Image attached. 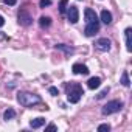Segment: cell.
<instances>
[{"instance_id": "1", "label": "cell", "mask_w": 132, "mask_h": 132, "mask_svg": "<svg viewBox=\"0 0 132 132\" xmlns=\"http://www.w3.org/2000/svg\"><path fill=\"white\" fill-rule=\"evenodd\" d=\"M17 101L25 107H31L34 104H39L40 98L37 95H34V93H30V92H19L17 93Z\"/></svg>"}, {"instance_id": "2", "label": "cell", "mask_w": 132, "mask_h": 132, "mask_svg": "<svg viewBox=\"0 0 132 132\" xmlns=\"http://www.w3.org/2000/svg\"><path fill=\"white\" fill-rule=\"evenodd\" d=\"M81 95H84V92H82V87L79 84H70V86H67V100L70 103H73V104L78 103L81 100Z\"/></svg>"}, {"instance_id": "3", "label": "cell", "mask_w": 132, "mask_h": 132, "mask_svg": "<svg viewBox=\"0 0 132 132\" xmlns=\"http://www.w3.org/2000/svg\"><path fill=\"white\" fill-rule=\"evenodd\" d=\"M121 107H123V103H121V101H118V100H113V101H109L107 104H104V106H103V109H101V112H103L104 115H110V113L120 112V110H121Z\"/></svg>"}, {"instance_id": "4", "label": "cell", "mask_w": 132, "mask_h": 132, "mask_svg": "<svg viewBox=\"0 0 132 132\" xmlns=\"http://www.w3.org/2000/svg\"><path fill=\"white\" fill-rule=\"evenodd\" d=\"M98 31H100V22H93V23H87V27H86V30H84V34H86L87 37H92V36H95Z\"/></svg>"}, {"instance_id": "5", "label": "cell", "mask_w": 132, "mask_h": 132, "mask_svg": "<svg viewBox=\"0 0 132 132\" xmlns=\"http://www.w3.org/2000/svg\"><path fill=\"white\" fill-rule=\"evenodd\" d=\"M95 48L100 50V51H109V50H110V40L106 39V37L98 39V40L95 42Z\"/></svg>"}, {"instance_id": "6", "label": "cell", "mask_w": 132, "mask_h": 132, "mask_svg": "<svg viewBox=\"0 0 132 132\" xmlns=\"http://www.w3.org/2000/svg\"><path fill=\"white\" fill-rule=\"evenodd\" d=\"M67 8H69V11H67L69 20H70L72 23H76V22H78V19H79V13H78V8H76L75 5H72V6H67Z\"/></svg>"}, {"instance_id": "7", "label": "cell", "mask_w": 132, "mask_h": 132, "mask_svg": "<svg viewBox=\"0 0 132 132\" xmlns=\"http://www.w3.org/2000/svg\"><path fill=\"white\" fill-rule=\"evenodd\" d=\"M31 16L25 11V10H22V11H19V22L22 23V25H25V27H28L30 23H31Z\"/></svg>"}, {"instance_id": "8", "label": "cell", "mask_w": 132, "mask_h": 132, "mask_svg": "<svg viewBox=\"0 0 132 132\" xmlns=\"http://www.w3.org/2000/svg\"><path fill=\"white\" fill-rule=\"evenodd\" d=\"M84 16H86V22H87V23L98 22V16H96V13H95L92 8H87V10L84 11Z\"/></svg>"}, {"instance_id": "9", "label": "cell", "mask_w": 132, "mask_h": 132, "mask_svg": "<svg viewBox=\"0 0 132 132\" xmlns=\"http://www.w3.org/2000/svg\"><path fill=\"white\" fill-rule=\"evenodd\" d=\"M72 70L76 75H87L89 73V69L86 67V65H82V64H75L73 67H72Z\"/></svg>"}, {"instance_id": "10", "label": "cell", "mask_w": 132, "mask_h": 132, "mask_svg": "<svg viewBox=\"0 0 132 132\" xmlns=\"http://www.w3.org/2000/svg\"><path fill=\"white\" fill-rule=\"evenodd\" d=\"M87 86H89V89H98V87L101 86V78H98V76L90 78V79L87 81Z\"/></svg>"}, {"instance_id": "11", "label": "cell", "mask_w": 132, "mask_h": 132, "mask_svg": "<svg viewBox=\"0 0 132 132\" xmlns=\"http://www.w3.org/2000/svg\"><path fill=\"white\" fill-rule=\"evenodd\" d=\"M44 124H45V118H42V117H39V118H34V120H31V121H30V126H31L33 129L42 127Z\"/></svg>"}, {"instance_id": "12", "label": "cell", "mask_w": 132, "mask_h": 132, "mask_svg": "<svg viewBox=\"0 0 132 132\" xmlns=\"http://www.w3.org/2000/svg\"><path fill=\"white\" fill-rule=\"evenodd\" d=\"M101 20H103L106 25H109V23L112 22V14H110L107 10H103V11H101Z\"/></svg>"}, {"instance_id": "13", "label": "cell", "mask_w": 132, "mask_h": 132, "mask_svg": "<svg viewBox=\"0 0 132 132\" xmlns=\"http://www.w3.org/2000/svg\"><path fill=\"white\" fill-rule=\"evenodd\" d=\"M39 25H40L42 28H48V27L51 25V19L47 17V16H42V17L39 19Z\"/></svg>"}, {"instance_id": "14", "label": "cell", "mask_w": 132, "mask_h": 132, "mask_svg": "<svg viewBox=\"0 0 132 132\" xmlns=\"http://www.w3.org/2000/svg\"><path fill=\"white\" fill-rule=\"evenodd\" d=\"M124 34H126V48H127V51H132V42H130V28H127V30L124 31Z\"/></svg>"}, {"instance_id": "15", "label": "cell", "mask_w": 132, "mask_h": 132, "mask_svg": "<svg viewBox=\"0 0 132 132\" xmlns=\"http://www.w3.org/2000/svg\"><path fill=\"white\" fill-rule=\"evenodd\" d=\"M121 84H123L124 87H129V86H130V81H129V75H127V72H123V75H121Z\"/></svg>"}, {"instance_id": "16", "label": "cell", "mask_w": 132, "mask_h": 132, "mask_svg": "<svg viewBox=\"0 0 132 132\" xmlns=\"http://www.w3.org/2000/svg\"><path fill=\"white\" fill-rule=\"evenodd\" d=\"M14 117H16L14 109H6L5 113H3V118H5V120H11V118H14Z\"/></svg>"}, {"instance_id": "17", "label": "cell", "mask_w": 132, "mask_h": 132, "mask_svg": "<svg viewBox=\"0 0 132 132\" xmlns=\"http://www.w3.org/2000/svg\"><path fill=\"white\" fill-rule=\"evenodd\" d=\"M56 48H57V50H64L65 53H69V54H72V53L75 51V50H73L72 47H65L64 44H61V45H56Z\"/></svg>"}, {"instance_id": "18", "label": "cell", "mask_w": 132, "mask_h": 132, "mask_svg": "<svg viewBox=\"0 0 132 132\" xmlns=\"http://www.w3.org/2000/svg\"><path fill=\"white\" fill-rule=\"evenodd\" d=\"M67 2L69 0H61V3H59V13L61 14H64L65 10H67Z\"/></svg>"}, {"instance_id": "19", "label": "cell", "mask_w": 132, "mask_h": 132, "mask_svg": "<svg viewBox=\"0 0 132 132\" xmlns=\"http://www.w3.org/2000/svg\"><path fill=\"white\" fill-rule=\"evenodd\" d=\"M50 3H51V0H40V2H39V6H40V8H45V6H50Z\"/></svg>"}, {"instance_id": "20", "label": "cell", "mask_w": 132, "mask_h": 132, "mask_svg": "<svg viewBox=\"0 0 132 132\" xmlns=\"http://www.w3.org/2000/svg\"><path fill=\"white\" fill-rule=\"evenodd\" d=\"M107 93H109V87H106L104 90H101V92H100V95H98V100H103V98H104Z\"/></svg>"}, {"instance_id": "21", "label": "cell", "mask_w": 132, "mask_h": 132, "mask_svg": "<svg viewBox=\"0 0 132 132\" xmlns=\"http://www.w3.org/2000/svg\"><path fill=\"white\" fill-rule=\"evenodd\" d=\"M109 129H110L109 124H101V126H98V130H100V132H104V130H109Z\"/></svg>"}, {"instance_id": "22", "label": "cell", "mask_w": 132, "mask_h": 132, "mask_svg": "<svg viewBox=\"0 0 132 132\" xmlns=\"http://www.w3.org/2000/svg\"><path fill=\"white\" fill-rule=\"evenodd\" d=\"M3 2H5L6 5H10V6H13V5H16V2H17V0H3Z\"/></svg>"}, {"instance_id": "23", "label": "cell", "mask_w": 132, "mask_h": 132, "mask_svg": "<svg viewBox=\"0 0 132 132\" xmlns=\"http://www.w3.org/2000/svg\"><path fill=\"white\" fill-rule=\"evenodd\" d=\"M48 92H50L51 95H57V89H56V87H50V89H48Z\"/></svg>"}, {"instance_id": "24", "label": "cell", "mask_w": 132, "mask_h": 132, "mask_svg": "<svg viewBox=\"0 0 132 132\" xmlns=\"http://www.w3.org/2000/svg\"><path fill=\"white\" fill-rule=\"evenodd\" d=\"M47 130H56V126L54 124H48L47 126Z\"/></svg>"}, {"instance_id": "25", "label": "cell", "mask_w": 132, "mask_h": 132, "mask_svg": "<svg viewBox=\"0 0 132 132\" xmlns=\"http://www.w3.org/2000/svg\"><path fill=\"white\" fill-rule=\"evenodd\" d=\"M8 37H6V34H3L2 31H0V40H6Z\"/></svg>"}, {"instance_id": "26", "label": "cell", "mask_w": 132, "mask_h": 132, "mask_svg": "<svg viewBox=\"0 0 132 132\" xmlns=\"http://www.w3.org/2000/svg\"><path fill=\"white\" fill-rule=\"evenodd\" d=\"M3 25H5V19L0 16V27H3Z\"/></svg>"}]
</instances>
